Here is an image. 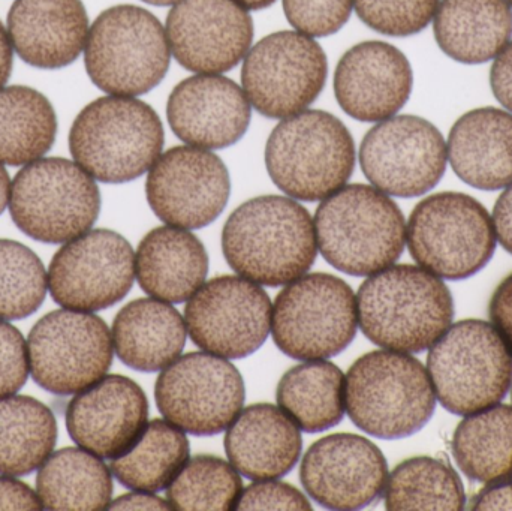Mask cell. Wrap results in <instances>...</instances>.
I'll return each mask as SVG.
<instances>
[{
	"label": "cell",
	"mask_w": 512,
	"mask_h": 511,
	"mask_svg": "<svg viewBox=\"0 0 512 511\" xmlns=\"http://www.w3.org/2000/svg\"><path fill=\"white\" fill-rule=\"evenodd\" d=\"M222 249L228 264L243 278L280 287L312 267L318 252L315 222L292 198H252L228 218Z\"/></svg>",
	"instance_id": "6da1fadb"
},
{
	"label": "cell",
	"mask_w": 512,
	"mask_h": 511,
	"mask_svg": "<svg viewBox=\"0 0 512 511\" xmlns=\"http://www.w3.org/2000/svg\"><path fill=\"white\" fill-rule=\"evenodd\" d=\"M358 326L379 347L421 353L454 318L447 285L423 267L390 266L370 275L357 294Z\"/></svg>",
	"instance_id": "7a4b0ae2"
},
{
	"label": "cell",
	"mask_w": 512,
	"mask_h": 511,
	"mask_svg": "<svg viewBox=\"0 0 512 511\" xmlns=\"http://www.w3.org/2000/svg\"><path fill=\"white\" fill-rule=\"evenodd\" d=\"M316 243L346 275L370 276L393 266L406 243L403 213L375 186L348 185L324 198L315 215Z\"/></svg>",
	"instance_id": "3957f363"
},
{
	"label": "cell",
	"mask_w": 512,
	"mask_h": 511,
	"mask_svg": "<svg viewBox=\"0 0 512 511\" xmlns=\"http://www.w3.org/2000/svg\"><path fill=\"white\" fill-rule=\"evenodd\" d=\"M345 407L361 431L400 440L430 422L436 395L429 372L417 359L399 351H372L345 377Z\"/></svg>",
	"instance_id": "277c9868"
},
{
	"label": "cell",
	"mask_w": 512,
	"mask_h": 511,
	"mask_svg": "<svg viewBox=\"0 0 512 511\" xmlns=\"http://www.w3.org/2000/svg\"><path fill=\"white\" fill-rule=\"evenodd\" d=\"M164 128L156 111L132 96H104L78 114L69 132L72 158L95 180L126 183L161 156Z\"/></svg>",
	"instance_id": "5b68a950"
},
{
	"label": "cell",
	"mask_w": 512,
	"mask_h": 511,
	"mask_svg": "<svg viewBox=\"0 0 512 511\" xmlns=\"http://www.w3.org/2000/svg\"><path fill=\"white\" fill-rule=\"evenodd\" d=\"M265 165L274 185L289 197L324 200L352 176L354 140L333 114L304 110L273 129L265 147Z\"/></svg>",
	"instance_id": "8992f818"
},
{
	"label": "cell",
	"mask_w": 512,
	"mask_h": 511,
	"mask_svg": "<svg viewBox=\"0 0 512 511\" xmlns=\"http://www.w3.org/2000/svg\"><path fill=\"white\" fill-rule=\"evenodd\" d=\"M171 50L161 21L134 5L105 9L89 29L84 63L96 87L117 96L155 89L170 68Z\"/></svg>",
	"instance_id": "52a82bcc"
},
{
	"label": "cell",
	"mask_w": 512,
	"mask_h": 511,
	"mask_svg": "<svg viewBox=\"0 0 512 511\" xmlns=\"http://www.w3.org/2000/svg\"><path fill=\"white\" fill-rule=\"evenodd\" d=\"M427 372L442 407L457 416L486 410L507 396L512 356L492 324H454L430 347Z\"/></svg>",
	"instance_id": "ba28073f"
},
{
	"label": "cell",
	"mask_w": 512,
	"mask_h": 511,
	"mask_svg": "<svg viewBox=\"0 0 512 511\" xmlns=\"http://www.w3.org/2000/svg\"><path fill=\"white\" fill-rule=\"evenodd\" d=\"M9 212L26 236L42 243H68L83 236L101 212L95 179L74 162H30L12 180Z\"/></svg>",
	"instance_id": "9c48e42d"
},
{
	"label": "cell",
	"mask_w": 512,
	"mask_h": 511,
	"mask_svg": "<svg viewBox=\"0 0 512 511\" xmlns=\"http://www.w3.org/2000/svg\"><path fill=\"white\" fill-rule=\"evenodd\" d=\"M406 242L423 269L460 281L477 275L492 260L496 233L480 201L459 192H442L415 207L406 227Z\"/></svg>",
	"instance_id": "30bf717a"
},
{
	"label": "cell",
	"mask_w": 512,
	"mask_h": 511,
	"mask_svg": "<svg viewBox=\"0 0 512 511\" xmlns=\"http://www.w3.org/2000/svg\"><path fill=\"white\" fill-rule=\"evenodd\" d=\"M357 297L342 279L303 275L280 291L271 312L277 348L295 360H327L357 335Z\"/></svg>",
	"instance_id": "8fae6325"
},
{
	"label": "cell",
	"mask_w": 512,
	"mask_h": 511,
	"mask_svg": "<svg viewBox=\"0 0 512 511\" xmlns=\"http://www.w3.org/2000/svg\"><path fill=\"white\" fill-rule=\"evenodd\" d=\"M30 374L53 395L83 392L107 375L113 336L92 312L60 309L42 317L27 339Z\"/></svg>",
	"instance_id": "7c38bea8"
},
{
	"label": "cell",
	"mask_w": 512,
	"mask_h": 511,
	"mask_svg": "<svg viewBox=\"0 0 512 511\" xmlns=\"http://www.w3.org/2000/svg\"><path fill=\"white\" fill-rule=\"evenodd\" d=\"M245 381L233 363L210 353H191L162 369L155 398L167 422L197 437L230 428L245 404Z\"/></svg>",
	"instance_id": "4fadbf2b"
},
{
	"label": "cell",
	"mask_w": 512,
	"mask_h": 511,
	"mask_svg": "<svg viewBox=\"0 0 512 511\" xmlns=\"http://www.w3.org/2000/svg\"><path fill=\"white\" fill-rule=\"evenodd\" d=\"M327 56L318 42L300 32H276L246 54L242 83L262 116L286 119L306 110L327 80Z\"/></svg>",
	"instance_id": "5bb4252c"
},
{
	"label": "cell",
	"mask_w": 512,
	"mask_h": 511,
	"mask_svg": "<svg viewBox=\"0 0 512 511\" xmlns=\"http://www.w3.org/2000/svg\"><path fill=\"white\" fill-rule=\"evenodd\" d=\"M134 279L131 243L116 231L92 230L56 252L48 269V290L62 308L98 312L125 299Z\"/></svg>",
	"instance_id": "9a60e30c"
},
{
	"label": "cell",
	"mask_w": 512,
	"mask_h": 511,
	"mask_svg": "<svg viewBox=\"0 0 512 511\" xmlns=\"http://www.w3.org/2000/svg\"><path fill=\"white\" fill-rule=\"evenodd\" d=\"M447 144L433 123L393 116L373 126L360 147L364 176L379 191L420 197L438 185L447 167Z\"/></svg>",
	"instance_id": "2e32d148"
},
{
	"label": "cell",
	"mask_w": 512,
	"mask_h": 511,
	"mask_svg": "<svg viewBox=\"0 0 512 511\" xmlns=\"http://www.w3.org/2000/svg\"><path fill=\"white\" fill-rule=\"evenodd\" d=\"M271 312L270 297L259 284L240 276H221L188 300L186 329L206 353L245 359L268 338Z\"/></svg>",
	"instance_id": "e0dca14e"
},
{
	"label": "cell",
	"mask_w": 512,
	"mask_h": 511,
	"mask_svg": "<svg viewBox=\"0 0 512 511\" xmlns=\"http://www.w3.org/2000/svg\"><path fill=\"white\" fill-rule=\"evenodd\" d=\"M230 173L207 149L179 146L165 152L150 168L146 195L159 219L173 227H207L227 207Z\"/></svg>",
	"instance_id": "ac0fdd59"
},
{
	"label": "cell",
	"mask_w": 512,
	"mask_h": 511,
	"mask_svg": "<svg viewBox=\"0 0 512 511\" xmlns=\"http://www.w3.org/2000/svg\"><path fill=\"white\" fill-rule=\"evenodd\" d=\"M165 32L183 68L222 74L249 53L254 21L236 0H180L168 14Z\"/></svg>",
	"instance_id": "d6986e66"
},
{
	"label": "cell",
	"mask_w": 512,
	"mask_h": 511,
	"mask_svg": "<svg viewBox=\"0 0 512 511\" xmlns=\"http://www.w3.org/2000/svg\"><path fill=\"white\" fill-rule=\"evenodd\" d=\"M300 477L307 494L325 509L358 510L381 497L388 467L372 441L355 434H334L307 450Z\"/></svg>",
	"instance_id": "ffe728a7"
},
{
	"label": "cell",
	"mask_w": 512,
	"mask_h": 511,
	"mask_svg": "<svg viewBox=\"0 0 512 511\" xmlns=\"http://www.w3.org/2000/svg\"><path fill=\"white\" fill-rule=\"evenodd\" d=\"M147 417L143 389L131 378L107 375L69 402L66 428L78 447L113 461L140 437Z\"/></svg>",
	"instance_id": "44dd1931"
},
{
	"label": "cell",
	"mask_w": 512,
	"mask_h": 511,
	"mask_svg": "<svg viewBox=\"0 0 512 511\" xmlns=\"http://www.w3.org/2000/svg\"><path fill=\"white\" fill-rule=\"evenodd\" d=\"M414 74L408 57L381 41L346 51L334 74L337 102L360 122H382L402 110L411 96Z\"/></svg>",
	"instance_id": "7402d4cb"
},
{
	"label": "cell",
	"mask_w": 512,
	"mask_h": 511,
	"mask_svg": "<svg viewBox=\"0 0 512 511\" xmlns=\"http://www.w3.org/2000/svg\"><path fill=\"white\" fill-rule=\"evenodd\" d=\"M168 122L174 134L201 149L236 144L251 123V102L230 78L201 74L186 78L171 92Z\"/></svg>",
	"instance_id": "603a6c76"
},
{
	"label": "cell",
	"mask_w": 512,
	"mask_h": 511,
	"mask_svg": "<svg viewBox=\"0 0 512 511\" xmlns=\"http://www.w3.org/2000/svg\"><path fill=\"white\" fill-rule=\"evenodd\" d=\"M8 35L27 65L65 68L86 47L89 17L81 0H15L8 12Z\"/></svg>",
	"instance_id": "cb8c5ba5"
},
{
	"label": "cell",
	"mask_w": 512,
	"mask_h": 511,
	"mask_svg": "<svg viewBox=\"0 0 512 511\" xmlns=\"http://www.w3.org/2000/svg\"><path fill=\"white\" fill-rule=\"evenodd\" d=\"M300 428L270 404L240 411L225 437L228 461L251 480H276L288 474L300 459Z\"/></svg>",
	"instance_id": "d4e9b609"
},
{
	"label": "cell",
	"mask_w": 512,
	"mask_h": 511,
	"mask_svg": "<svg viewBox=\"0 0 512 511\" xmlns=\"http://www.w3.org/2000/svg\"><path fill=\"white\" fill-rule=\"evenodd\" d=\"M454 173L477 189L498 191L512 183V114L487 107L463 114L447 144Z\"/></svg>",
	"instance_id": "484cf974"
},
{
	"label": "cell",
	"mask_w": 512,
	"mask_h": 511,
	"mask_svg": "<svg viewBox=\"0 0 512 511\" xmlns=\"http://www.w3.org/2000/svg\"><path fill=\"white\" fill-rule=\"evenodd\" d=\"M135 273L140 287L155 299L188 302L206 281L209 255L191 231L173 225L159 227L141 240Z\"/></svg>",
	"instance_id": "4316f807"
},
{
	"label": "cell",
	"mask_w": 512,
	"mask_h": 511,
	"mask_svg": "<svg viewBox=\"0 0 512 511\" xmlns=\"http://www.w3.org/2000/svg\"><path fill=\"white\" fill-rule=\"evenodd\" d=\"M113 345L119 359L140 372H158L182 354L186 344L182 315L158 299L128 303L113 323Z\"/></svg>",
	"instance_id": "83f0119b"
},
{
	"label": "cell",
	"mask_w": 512,
	"mask_h": 511,
	"mask_svg": "<svg viewBox=\"0 0 512 511\" xmlns=\"http://www.w3.org/2000/svg\"><path fill=\"white\" fill-rule=\"evenodd\" d=\"M433 20L441 50L466 65L495 59L512 36L507 0H442Z\"/></svg>",
	"instance_id": "f1b7e54d"
},
{
	"label": "cell",
	"mask_w": 512,
	"mask_h": 511,
	"mask_svg": "<svg viewBox=\"0 0 512 511\" xmlns=\"http://www.w3.org/2000/svg\"><path fill=\"white\" fill-rule=\"evenodd\" d=\"M36 494L47 510H105L113 495V477L99 456L66 447L51 453L39 468Z\"/></svg>",
	"instance_id": "f546056e"
},
{
	"label": "cell",
	"mask_w": 512,
	"mask_h": 511,
	"mask_svg": "<svg viewBox=\"0 0 512 511\" xmlns=\"http://www.w3.org/2000/svg\"><path fill=\"white\" fill-rule=\"evenodd\" d=\"M277 404L301 431H327L345 416V375L334 363H301L279 381Z\"/></svg>",
	"instance_id": "4dcf8cb0"
},
{
	"label": "cell",
	"mask_w": 512,
	"mask_h": 511,
	"mask_svg": "<svg viewBox=\"0 0 512 511\" xmlns=\"http://www.w3.org/2000/svg\"><path fill=\"white\" fill-rule=\"evenodd\" d=\"M53 411L30 398L0 399V474L21 477L39 470L56 447Z\"/></svg>",
	"instance_id": "1f68e13d"
},
{
	"label": "cell",
	"mask_w": 512,
	"mask_h": 511,
	"mask_svg": "<svg viewBox=\"0 0 512 511\" xmlns=\"http://www.w3.org/2000/svg\"><path fill=\"white\" fill-rule=\"evenodd\" d=\"M57 116L47 96L26 86L0 89V164L41 159L56 140Z\"/></svg>",
	"instance_id": "d6a6232c"
},
{
	"label": "cell",
	"mask_w": 512,
	"mask_h": 511,
	"mask_svg": "<svg viewBox=\"0 0 512 511\" xmlns=\"http://www.w3.org/2000/svg\"><path fill=\"white\" fill-rule=\"evenodd\" d=\"M453 455L474 482L512 480V408L496 405L469 414L454 432Z\"/></svg>",
	"instance_id": "836d02e7"
},
{
	"label": "cell",
	"mask_w": 512,
	"mask_h": 511,
	"mask_svg": "<svg viewBox=\"0 0 512 511\" xmlns=\"http://www.w3.org/2000/svg\"><path fill=\"white\" fill-rule=\"evenodd\" d=\"M189 452L182 429L153 420L123 455L111 461L110 470L126 488L155 494L171 485L188 462Z\"/></svg>",
	"instance_id": "e575fe53"
},
{
	"label": "cell",
	"mask_w": 512,
	"mask_h": 511,
	"mask_svg": "<svg viewBox=\"0 0 512 511\" xmlns=\"http://www.w3.org/2000/svg\"><path fill=\"white\" fill-rule=\"evenodd\" d=\"M384 492L387 510L460 511L466 506L465 488L456 471L429 456L402 462Z\"/></svg>",
	"instance_id": "d590c367"
},
{
	"label": "cell",
	"mask_w": 512,
	"mask_h": 511,
	"mask_svg": "<svg viewBox=\"0 0 512 511\" xmlns=\"http://www.w3.org/2000/svg\"><path fill=\"white\" fill-rule=\"evenodd\" d=\"M243 485L239 471L213 456L188 459L167 488L171 509L180 511L234 510Z\"/></svg>",
	"instance_id": "8d00e7d4"
},
{
	"label": "cell",
	"mask_w": 512,
	"mask_h": 511,
	"mask_svg": "<svg viewBox=\"0 0 512 511\" xmlns=\"http://www.w3.org/2000/svg\"><path fill=\"white\" fill-rule=\"evenodd\" d=\"M48 290L44 264L32 249L0 239V320H23L38 311Z\"/></svg>",
	"instance_id": "74e56055"
},
{
	"label": "cell",
	"mask_w": 512,
	"mask_h": 511,
	"mask_svg": "<svg viewBox=\"0 0 512 511\" xmlns=\"http://www.w3.org/2000/svg\"><path fill=\"white\" fill-rule=\"evenodd\" d=\"M358 17L388 36H411L429 26L439 0H354Z\"/></svg>",
	"instance_id": "f35d334b"
},
{
	"label": "cell",
	"mask_w": 512,
	"mask_h": 511,
	"mask_svg": "<svg viewBox=\"0 0 512 511\" xmlns=\"http://www.w3.org/2000/svg\"><path fill=\"white\" fill-rule=\"evenodd\" d=\"M352 8L354 0H283L289 24L310 38L339 32L351 17Z\"/></svg>",
	"instance_id": "ab89813d"
},
{
	"label": "cell",
	"mask_w": 512,
	"mask_h": 511,
	"mask_svg": "<svg viewBox=\"0 0 512 511\" xmlns=\"http://www.w3.org/2000/svg\"><path fill=\"white\" fill-rule=\"evenodd\" d=\"M29 374L27 342L17 327L0 320V399L20 392Z\"/></svg>",
	"instance_id": "60d3db41"
},
{
	"label": "cell",
	"mask_w": 512,
	"mask_h": 511,
	"mask_svg": "<svg viewBox=\"0 0 512 511\" xmlns=\"http://www.w3.org/2000/svg\"><path fill=\"white\" fill-rule=\"evenodd\" d=\"M234 510H312L309 500L288 483L256 480L243 489Z\"/></svg>",
	"instance_id": "b9f144b4"
},
{
	"label": "cell",
	"mask_w": 512,
	"mask_h": 511,
	"mask_svg": "<svg viewBox=\"0 0 512 511\" xmlns=\"http://www.w3.org/2000/svg\"><path fill=\"white\" fill-rule=\"evenodd\" d=\"M490 318L512 356V275L496 288L490 300Z\"/></svg>",
	"instance_id": "7bdbcfd3"
},
{
	"label": "cell",
	"mask_w": 512,
	"mask_h": 511,
	"mask_svg": "<svg viewBox=\"0 0 512 511\" xmlns=\"http://www.w3.org/2000/svg\"><path fill=\"white\" fill-rule=\"evenodd\" d=\"M38 494L26 483L0 477V510H42Z\"/></svg>",
	"instance_id": "ee69618b"
},
{
	"label": "cell",
	"mask_w": 512,
	"mask_h": 511,
	"mask_svg": "<svg viewBox=\"0 0 512 511\" xmlns=\"http://www.w3.org/2000/svg\"><path fill=\"white\" fill-rule=\"evenodd\" d=\"M490 84L496 99L512 113V41L495 57Z\"/></svg>",
	"instance_id": "f6af8a7d"
},
{
	"label": "cell",
	"mask_w": 512,
	"mask_h": 511,
	"mask_svg": "<svg viewBox=\"0 0 512 511\" xmlns=\"http://www.w3.org/2000/svg\"><path fill=\"white\" fill-rule=\"evenodd\" d=\"M493 227L499 243L512 254V183L502 192L493 210Z\"/></svg>",
	"instance_id": "bcb514c9"
},
{
	"label": "cell",
	"mask_w": 512,
	"mask_h": 511,
	"mask_svg": "<svg viewBox=\"0 0 512 511\" xmlns=\"http://www.w3.org/2000/svg\"><path fill=\"white\" fill-rule=\"evenodd\" d=\"M472 510H512V480L487 486L475 497Z\"/></svg>",
	"instance_id": "7dc6e473"
},
{
	"label": "cell",
	"mask_w": 512,
	"mask_h": 511,
	"mask_svg": "<svg viewBox=\"0 0 512 511\" xmlns=\"http://www.w3.org/2000/svg\"><path fill=\"white\" fill-rule=\"evenodd\" d=\"M110 510H173L168 501L153 495V492L135 491L111 501Z\"/></svg>",
	"instance_id": "c3c4849f"
},
{
	"label": "cell",
	"mask_w": 512,
	"mask_h": 511,
	"mask_svg": "<svg viewBox=\"0 0 512 511\" xmlns=\"http://www.w3.org/2000/svg\"><path fill=\"white\" fill-rule=\"evenodd\" d=\"M12 72V44L8 30L0 23V89L8 83Z\"/></svg>",
	"instance_id": "681fc988"
},
{
	"label": "cell",
	"mask_w": 512,
	"mask_h": 511,
	"mask_svg": "<svg viewBox=\"0 0 512 511\" xmlns=\"http://www.w3.org/2000/svg\"><path fill=\"white\" fill-rule=\"evenodd\" d=\"M11 179H9L8 171L0 164V215L5 212L6 206L9 204L11 197Z\"/></svg>",
	"instance_id": "f907efd6"
},
{
	"label": "cell",
	"mask_w": 512,
	"mask_h": 511,
	"mask_svg": "<svg viewBox=\"0 0 512 511\" xmlns=\"http://www.w3.org/2000/svg\"><path fill=\"white\" fill-rule=\"evenodd\" d=\"M236 2L246 9H264L273 5L276 0H236Z\"/></svg>",
	"instance_id": "816d5d0a"
},
{
	"label": "cell",
	"mask_w": 512,
	"mask_h": 511,
	"mask_svg": "<svg viewBox=\"0 0 512 511\" xmlns=\"http://www.w3.org/2000/svg\"><path fill=\"white\" fill-rule=\"evenodd\" d=\"M143 2L150 3V5L155 6H170L176 5L180 0H143Z\"/></svg>",
	"instance_id": "f5cc1de1"
},
{
	"label": "cell",
	"mask_w": 512,
	"mask_h": 511,
	"mask_svg": "<svg viewBox=\"0 0 512 511\" xmlns=\"http://www.w3.org/2000/svg\"><path fill=\"white\" fill-rule=\"evenodd\" d=\"M508 3H510V6L512 8V0H507Z\"/></svg>",
	"instance_id": "db71d44e"
}]
</instances>
